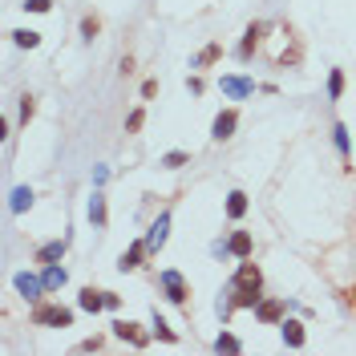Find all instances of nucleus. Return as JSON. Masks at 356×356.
I'll return each mask as SVG.
<instances>
[{
  "instance_id": "1",
  "label": "nucleus",
  "mask_w": 356,
  "mask_h": 356,
  "mask_svg": "<svg viewBox=\"0 0 356 356\" xmlns=\"http://www.w3.org/2000/svg\"><path fill=\"white\" fill-rule=\"evenodd\" d=\"M33 324H41V328H69L73 312L57 308V304H37V308H33Z\"/></svg>"
},
{
  "instance_id": "2",
  "label": "nucleus",
  "mask_w": 356,
  "mask_h": 356,
  "mask_svg": "<svg viewBox=\"0 0 356 356\" xmlns=\"http://www.w3.org/2000/svg\"><path fill=\"white\" fill-rule=\"evenodd\" d=\"M162 291H167L170 304H187V296H190L187 280H183L178 271H162Z\"/></svg>"
},
{
  "instance_id": "3",
  "label": "nucleus",
  "mask_w": 356,
  "mask_h": 356,
  "mask_svg": "<svg viewBox=\"0 0 356 356\" xmlns=\"http://www.w3.org/2000/svg\"><path fill=\"white\" fill-rule=\"evenodd\" d=\"M12 284H17V291H21L24 300H41V296L49 291L45 280H37V276H28V271H17V280H12Z\"/></svg>"
},
{
  "instance_id": "4",
  "label": "nucleus",
  "mask_w": 356,
  "mask_h": 356,
  "mask_svg": "<svg viewBox=\"0 0 356 356\" xmlns=\"http://www.w3.org/2000/svg\"><path fill=\"white\" fill-rule=\"evenodd\" d=\"M235 287H243V291H260V287H263V271L255 267V263H239Z\"/></svg>"
},
{
  "instance_id": "5",
  "label": "nucleus",
  "mask_w": 356,
  "mask_h": 356,
  "mask_svg": "<svg viewBox=\"0 0 356 356\" xmlns=\"http://www.w3.org/2000/svg\"><path fill=\"white\" fill-rule=\"evenodd\" d=\"M219 85H223V94L231 97V101H243V97L255 94V81H247V77H223Z\"/></svg>"
},
{
  "instance_id": "6",
  "label": "nucleus",
  "mask_w": 356,
  "mask_h": 356,
  "mask_svg": "<svg viewBox=\"0 0 356 356\" xmlns=\"http://www.w3.org/2000/svg\"><path fill=\"white\" fill-rule=\"evenodd\" d=\"M235 126H239V110H223V114L214 118V126H211V138H214V142L231 138V134H235Z\"/></svg>"
},
{
  "instance_id": "7",
  "label": "nucleus",
  "mask_w": 356,
  "mask_h": 356,
  "mask_svg": "<svg viewBox=\"0 0 356 356\" xmlns=\"http://www.w3.org/2000/svg\"><path fill=\"white\" fill-rule=\"evenodd\" d=\"M167 235H170V214L162 211L158 223L150 227V235H146V247H150V251H162V247H167Z\"/></svg>"
},
{
  "instance_id": "8",
  "label": "nucleus",
  "mask_w": 356,
  "mask_h": 356,
  "mask_svg": "<svg viewBox=\"0 0 356 356\" xmlns=\"http://www.w3.org/2000/svg\"><path fill=\"white\" fill-rule=\"evenodd\" d=\"M263 33H267V24L263 21H255V24H247V37H243V45H239V57L247 61L255 49H260V41H263Z\"/></svg>"
},
{
  "instance_id": "9",
  "label": "nucleus",
  "mask_w": 356,
  "mask_h": 356,
  "mask_svg": "<svg viewBox=\"0 0 356 356\" xmlns=\"http://www.w3.org/2000/svg\"><path fill=\"white\" fill-rule=\"evenodd\" d=\"M146 251H150V247H146V239H142V243H134L130 251H121L118 267H121V271H134V267H142V255H146Z\"/></svg>"
},
{
  "instance_id": "10",
  "label": "nucleus",
  "mask_w": 356,
  "mask_h": 356,
  "mask_svg": "<svg viewBox=\"0 0 356 356\" xmlns=\"http://www.w3.org/2000/svg\"><path fill=\"white\" fill-rule=\"evenodd\" d=\"M255 316H260L263 324H276V320L284 316V300H260V304H255Z\"/></svg>"
},
{
  "instance_id": "11",
  "label": "nucleus",
  "mask_w": 356,
  "mask_h": 356,
  "mask_svg": "<svg viewBox=\"0 0 356 356\" xmlns=\"http://www.w3.org/2000/svg\"><path fill=\"white\" fill-rule=\"evenodd\" d=\"M114 336H121V340H130V344H138V348L146 344V336L138 332V324H134V320H114Z\"/></svg>"
},
{
  "instance_id": "12",
  "label": "nucleus",
  "mask_w": 356,
  "mask_h": 356,
  "mask_svg": "<svg viewBox=\"0 0 356 356\" xmlns=\"http://www.w3.org/2000/svg\"><path fill=\"white\" fill-rule=\"evenodd\" d=\"M227 251L239 255V260H247V255H251V235H247V231H235V235L227 239Z\"/></svg>"
},
{
  "instance_id": "13",
  "label": "nucleus",
  "mask_w": 356,
  "mask_h": 356,
  "mask_svg": "<svg viewBox=\"0 0 356 356\" xmlns=\"http://www.w3.org/2000/svg\"><path fill=\"white\" fill-rule=\"evenodd\" d=\"M284 344L287 348H304V324L300 320H284Z\"/></svg>"
},
{
  "instance_id": "14",
  "label": "nucleus",
  "mask_w": 356,
  "mask_h": 356,
  "mask_svg": "<svg viewBox=\"0 0 356 356\" xmlns=\"http://www.w3.org/2000/svg\"><path fill=\"white\" fill-rule=\"evenodd\" d=\"M77 304H81V312H101V308H105V291H94V287H85Z\"/></svg>"
},
{
  "instance_id": "15",
  "label": "nucleus",
  "mask_w": 356,
  "mask_h": 356,
  "mask_svg": "<svg viewBox=\"0 0 356 356\" xmlns=\"http://www.w3.org/2000/svg\"><path fill=\"white\" fill-rule=\"evenodd\" d=\"M247 214V194L243 190H231L227 194V219H243Z\"/></svg>"
},
{
  "instance_id": "16",
  "label": "nucleus",
  "mask_w": 356,
  "mask_h": 356,
  "mask_svg": "<svg viewBox=\"0 0 356 356\" xmlns=\"http://www.w3.org/2000/svg\"><path fill=\"white\" fill-rule=\"evenodd\" d=\"M65 255V239H57V243H45L41 251H37V263H57Z\"/></svg>"
},
{
  "instance_id": "17",
  "label": "nucleus",
  "mask_w": 356,
  "mask_h": 356,
  "mask_svg": "<svg viewBox=\"0 0 356 356\" xmlns=\"http://www.w3.org/2000/svg\"><path fill=\"white\" fill-rule=\"evenodd\" d=\"M41 280H45V287L53 291V287H65V280H69V276H65V267H57V263H45V276H41Z\"/></svg>"
},
{
  "instance_id": "18",
  "label": "nucleus",
  "mask_w": 356,
  "mask_h": 356,
  "mask_svg": "<svg viewBox=\"0 0 356 356\" xmlns=\"http://www.w3.org/2000/svg\"><path fill=\"white\" fill-rule=\"evenodd\" d=\"M105 219H110V214H105V194H94V198H90V223H94V227H105Z\"/></svg>"
},
{
  "instance_id": "19",
  "label": "nucleus",
  "mask_w": 356,
  "mask_h": 356,
  "mask_svg": "<svg viewBox=\"0 0 356 356\" xmlns=\"http://www.w3.org/2000/svg\"><path fill=\"white\" fill-rule=\"evenodd\" d=\"M8 207H12L17 214H24L28 207H33V190H28V187H17V190H12V203H8Z\"/></svg>"
},
{
  "instance_id": "20",
  "label": "nucleus",
  "mask_w": 356,
  "mask_h": 356,
  "mask_svg": "<svg viewBox=\"0 0 356 356\" xmlns=\"http://www.w3.org/2000/svg\"><path fill=\"white\" fill-rule=\"evenodd\" d=\"M12 41H17L21 49H37V45H41V33H33V28H17V33H12Z\"/></svg>"
},
{
  "instance_id": "21",
  "label": "nucleus",
  "mask_w": 356,
  "mask_h": 356,
  "mask_svg": "<svg viewBox=\"0 0 356 356\" xmlns=\"http://www.w3.org/2000/svg\"><path fill=\"white\" fill-rule=\"evenodd\" d=\"M219 57H223V45H207L203 53H198V57H194V69H203V65H214Z\"/></svg>"
},
{
  "instance_id": "22",
  "label": "nucleus",
  "mask_w": 356,
  "mask_h": 356,
  "mask_svg": "<svg viewBox=\"0 0 356 356\" xmlns=\"http://www.w3.org/2000/svg\"><path fill=\"white\" fill-rule=\"evenodd\" d=\"M243 344H239V336H231V332H223L219 340H214V353H239Z\"/></svg>"
},
{
  "instance_id": "23",
  "label": "nucleus",
  "mask_w": 356,
  "mask_h": 356,
  "mask_svg": "<svg viewBox=\"0 0 356 356\" xmlns=\"http://www.w3.org/2000/svg\"><path fill=\"white\" fill-rule=\"evenodd\" d=\"M332 138H336V150H340V154H344V162H348V126H340V121H336Z\"/></svg>"
},
{
  "instance_id": "24",
  "label": "nucleus",
  "mask_w": 356,
  "mask_h": 356,
  "mask_svg": "<svg viewBox=\"0 0 356 356\" xmlns=\"http://www.w3.org/2000/svg\"><path fill=\"white\" fill-rule=\"evenodd\" d=\"M33 114H37V97L24 94L21 97V126H28V121H33Z\"/></svg>"
},
{
  "instance_id": "25",
  "label": "nucleus",
  "mask_w": 356,
  "mask_h": 356,
  "mask_svg": "<svg viewBox=\"0 0 356 356\" xmlns=\"http://www.w3.org/2000/svg\"><path fill=\"white\" fill-rule=\"evenodd\" d=\"M340 94H344V69H332V77H328V97L336 101Z\"/></svg>"
},
{
  "instance_id": "26",
  "label": "nucleus",
  "mask_w": 356,
  "mask_h": 356,
  "mask_svg": "<svg viewBox=\"0 0 356 356\" xmlns=\"http://www.w3.org/2000/svg\"><path fill=\"white\" fill-rule=\"evenodd\" d=\"M187 162H190V158L183 154V150H170L167 158H162V167H167V170H178V167H187Z\"/></svg>"
},
{
  "instance_id": "27",
  "label": "nucleus",
  "mask_w": 356,
  "mask_h": 356,
  "mask_svg": "<svg viewBox=\"0 0 356 356\" xmlns=\"http://www.w3.org/2000/svg\"><path fill=\"white\" fill-rule=\"evenodd\" d=\"M97 33H101V21H97V17H85V21H81V37H85V41H94Z\"/></svg>"
},
{
  "instance_id": "28",
  "label": "nucleus",
  "mask_w": 356,
  "mask_h": 356,
  "mask_svg": "<svg viewBox=\"0 0 356 356\" xmlns=\"http://www.w3.org/2000/svg\"><path fill=\"white\" fill-rule=\"evenodd\" d=\"M142 121H146V110H134V114L126 118V134H138V130H142Z\"/></svg>"
},
{
  "instance_id": "29",
  "label": "nucleus",
  "mask_w": 356,
  "mask_h": 356,
  "mask_svg": "<svg viewBox=\"0 0 356 356\" xmlns=\"http://www.w3.org/2000/svg\"><path fill=\"white\" fill-rule=\"evenodd\" d=\"M154 336H158V340H170V344H174V332L167 328V320H162L158 312H154Z\"/></svg>"
},
{
  "instance_id": "30",
  "label": "nucleus",
  "mask_w": 356,
  "mask_h": 356,
  "mask_svg": "<svg viewBox=\"0 0 356 356\" xmlns=\"http://www.w3.org/2000/svg\"><path fill=\"white\" fill-rule=\"evenodd\" d=\"M24 8H28V12H49L53 0H24Z\"/></svg>"
},
{
  "instance_id": "31",
  "label": "nucleus",
  "mask_w": 356,
  "mask_h": 356,
  "mask_svg": "<svg viewBox=\"0 0 356 356\" xmlns=\"http://www.w3.org/2000/svg\"><path fill=\"white\" fill-rule=\"evenodd\" d=\"M101 348V336H94V340H81V353H97Z\"/></svg>"
},
{
  "instance_id": "32",
  "label": "nucleus",
  "mask_w": 356,
  "mask_h": 356,
  "mask_svg": "<svg viewBox=\"0 0 356 356\" xmlns=\"http://www.w3.org/2000/svg\"><path fill=\"white\" fill-rule=\"evenodd\" d=\"M348 296H353V300H356V287H353V291H348Z\"/></svg>"
}]
</instances>
